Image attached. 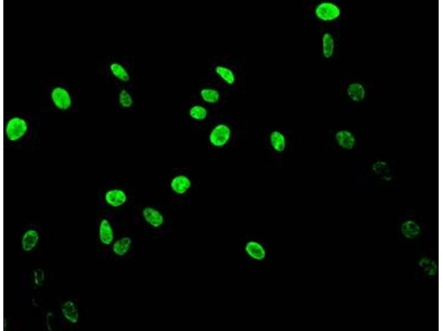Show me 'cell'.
Wrapping results in <instances>:
<instances>
[{"mask_svg":"<svg viewBox=\"0 0 442 331\" xmlns=\"http://www.w3.org/2000/svg\"><path fill=\"white\" fill-rule=\"evenodd\" d=\"M29 125L26 120L14 117L8 120L5 127V134L8 140L16 142L20 140L28 133Z\"/></svg>","mask_w":442,"mask_h":331,"instance_id":"obj_1","label":"cell"},{"mask_svg":"<svg viewBox=\"0 0 442 331\" xmlns=\"http://www.w3.org/2000/svg\"><path fill=\"white\" fill-rule=\"evenodd\" d=\"M232 134V129L229 125L225 123L217 124L209 132L208 140L212 146L221 148L230 142Z\"/></svg>","mask_w":442,"mask_h":331,"instance_id":"obj_2","label":"cell"},{"mask_svg":"<svg viewBox=\"0 0 442 331\" xmlns=\"http://www.w3.org/2000/svg\"><path fill=\"white\" fill-rule=\"evenodd\" d=\"M315 15L323 22H332L340 17L341 10L336 3L331 1L321 2L315 7Z\"/></svg>","mask_w":442,"mask_h":331,"instance_id":"obj_3","label":"cell"},{"mask_svg":"<svg viewBox=\"0 0 442 331\" xmlns=\"http://www.w3.org/2000/svg\"><path fill=\"white\" fill-rule=\"evenodd\" d=\"M142 216L147 224L154 229L161 227L166 221L163 213L157 208L152 207L148 206L143 209Z\"/></svg>","mask_w":442,"mask_h":331,"instance_id":"obj_4","label":"cell"},{"mask_svg":"<svg viewBox=\"0 0 442 331\" xmlns=\"http://www.w3.org/2000/svg\"><path fill=\"white\" fill-rule=\"evenodd\" d=\"M51 98L53 104L60 110H68L72 105V100L69 93L66 89L61 87H57L53 89Z\"/></svg>","mask_w":442,"mask_h":331,"instance_id":"obj_5","label":"cell"},{"mask_svg":"<svg viewBox=\"0 0 442 331\" xmlns=\"http://www.w3.org/2000/svg\"><path fill=\"white\" fill-rule=\"evenodd\" d=\"M193 182L190 178L184 174H178L174 176L170 182V187L174 193L183 195L191 189Z\"/></svg>","mask_w":442,"mask_h":331,"instance_id":"obj_6","label":"cell"},{"mask_svg":"<svg viewBox=\"0 0 442 331\" xmlns=\"http://www.w3.org/2000/svg\"><path fill=\"white\" fill-rule=\"evenodd\" d=\"M104 198L109 206L117 208L127 203L128 195L126 192L122 189H113L106 192Z\"/></svg>","mask_w":442,"mask_h":331,"instance_id":"obj_7","label":"cell"},{"mask_svg":"<svg viewBox=\"0 0 442 331\" xmlns=\"http://www.w3.org/2000/svg\"><path fill=\"white\" fill-rule=\"evenodd\" d=\"M114 231L110 221L107 219L101 221L99 226V239L101 243L106 246H110L114 243Z\"/></svg>","mask_w":442,"mask_h":331,"instance_id":"obj_8","label":"cell"},{"mask_svg":"<svg viewBox=\"0 0 442 331\" xmlns=\"http://www.w3.org/2000/svg\"><path fill=\"white\" fill-rule=\"evenodd\" d=\"M39 240V235L37 231L30 229L26 231L21 240L22 248L24 251L29 252L36 247Z\"/></svg>","mask_w":442,"mask_h":331,"instance_id":"obj_9","label":"cell"},{"mask_svg":"<svg viewBox=\"0 0 442 331\" xmlns=\"http://www.w3.org/2000/svg\"><path fill=\"white\" fill-rule=\"evenodd\" d=\"M269 142L272 149L276 153H283L287 148V138L284 133L277 131V130L271 132L269 136Z\"/></svg>","mask_w":442,"mask_h":331,"instance_id":"obj_10","label":"cell"},{"mask_svg":"<svg viewBox=\"0 0 442 331\" xmlns=\"http://www.w3.org/2000/svg\"><path fill=\"white\" fill-rule=\"evenodd\" d=\"M336 140L339 146L346 150L354 148L356 144L355 138L351 132L342 130L336 134Z\"/></svg>","mask_w":442,"mask_h":331,"instance_id":"obj_11","label":"cell"},{"mask_svg":"<svg viewBox=\"0 0 442 331\" xmlns=\"http://www.w3.org/2000/svg\"><path fill=\"white\" fill-rule=\"evenodd\" d=\"M132 240L129 236H123L116 240L113 245L114 253L118 257H123L130 250Z\"/></svg>","mask_w":442,"mask_h":331,"instance_id":"obj_12","label":"cell"},{"mask_svg":"<svg viewBox=\"0 0 442 331\" xmlns=\"http://www.w3.org/2000/svg\"><path fill=\"white\" fill-rule=\"evenodd\" d=\"M61 313L65 319L70 323L76 324L79 319V313L74 302L67 301L61 306Z\"/></svg>","mask_w":442,"mask_h":331,"instance_id":"obj_13","label":"cell"},{"mask_svg":"<svg viewBox=\"0 0 442 331\" xmlns=\"http://www.w3.org/2000/svg\"><path fill=\"white\" fill-rule=\"evenodd\" d=\"M347 93L348 97L355 102L363 101L366 95V90L363 85L358 83H354L348 85Z\"/></svg>","mask_w":442,"mask_h":331,"instance_id":"obj_14","label":"cell"},{"mask_svg":"<svg viewBox=\"0 0 442 331\" xmlns=\"http://www.w3.org/2000/svg\"><path fill=\"white\" fill-rule=\"evenodd\" d=\"M215 71L218 77L226 84L233 85L235 83L236 75L235 71L230 67L218 65L215 67Z\"/></svg>","mask_w":442,"mask_h":331,"instance_id":"obj_15","label":"cell"},{"mask_svg":"<svg viewBox=\"0 0 442 331\" xmlns=\"http://www.w3.org/2000/svg\"><path fill=\"white\" fill-rule=\"evenodd\" d=\"M200 96L202 100L209 105H215L219 102L221 93L215 88L206 87L201 89Z\"/></svg>","mask_w":442,"mask_h":331,"instance_id":"obj_16","label":"cell"},{"mask_svg":"<svg viewBox=\"0 0 442 331\" xmlns=\"http://www.w3.org/2000/svg\"><path fill=\"white\" fill-rule=\"evenodd\" d=\"M335 40L329 32L324 33L322 37V53L325 59H330L333 55L335 50Z\"/></svg>","mask_w":442,"mask_h":331,"instance_id":"obj_17","label":"cell"},{"mask_svg":"<svg viewBox=\"0 0 442 331\" xmlns=\"http://www.w3.org/2000/svg\"><path fill=\"white\" fill-rule=\"evenodd\" d=\"M401 230L405 238L409 239L416 238L421 232L420 227L416 222L412 221L404 222Z\"/></svg>","mask_w":442,"mask_h":331,"instance_id":"obj_18","label":"cell"},{"mask_svg":"<svg viewBox=\"0 0 442 331\" xmlns=\"http://www.w3.org/2000/svg\"><path fill=\"white\" fill-rule=\"evenodd\" d=\"M111 72L116 78L124 83L130 80V75L125 67L118 62H113L110 66Z\"/></svg>","mask_w":442,"mask_h":331,"instance_id":"obj_19","label":"cell"},{"mask_svg":"<svg viewBox=\"0 0 442 331\" xmlns=\"http://www.w3.org/2000/svg\"><path fill=\"white\" fill-rule=\"evenodd\" d=\"M246 252L250 256L257 260H263L265 257V249L262 246L254 241L248 243L245 247Z\"/></svg>","mask_w":442,"mask_h":331,"instance_id":"obj_20","label":"cell"},{"mask_svg":"<svg viewBox=\"0 0 442 331\" xmlns=\"http://www.w3.org/2000/svg\"><path fill=\"white\" fill-rule=\"evenodd\" d=\"M190 117L196 121H203L206 119L208 115V111L206 107L199 104L192 106L189 110Z\"/></svg>","mask_w":442,"mask_h":331,"instance_id":"obj_21","label":"cell"},{"mask_svg":"<svg viewBox=\"0 0 442 331\" xmlns=\"http://www.w3.org/2000/svg\"><path fill=\"white\" fill-rule=\"evenodd\" d=\"M418 266L421 268L424 274L428 276H435L438 273V266L434 261L430 258H422L418 263Z\"/></svg>","mask_w":442,"mask_h":331,"instance_id":"obj_22","label":"cell"},{"mask_svg":"<svg viewBox=\"0 0 442 331\" xmlns=\"http://www.w3.org/2000/svg\"><path fill=\"white\" fill-rule=\"evenodd\" d=\"M118 102L119 105L124 109L131 108L134 104L133 98L131 93L126 89H122L120 91Z\"/></svg>","mask_w":442,"mask_h":331,"instance_id":"obj_23","label":"cell"},{"mask_svg":"<svg viewBox=\"0 0 442 331\" xmlns=\"http://www.w3.org/2000/svg\"><path fill=\"white\" fill-rule=\"evenodd\" d=\"M45 279V273L42 269H37L33 272L34 283L35 285L41 286Z\"/></svg>","mask_w":442,"mask_h":331,"instance_id":"obj_24","label":"cell"},{"mask_svg":"<svg viewBox=\"0 0 442 331\" xmlns=\"http://www.w3.org/2000/svg\"><path fill=\"white\" fill-rule=\"evenodd\" d=\"M53 316L52 312H48L47 317H46V323L47 326V329L48 331H52L51 325V319L52 317Z\"/></svg>","mask_w":442,"mask_h":331,"instance_id":"obj_25","label":"cell"},{"mask_svg":"<svg viewBox=\"0 0 442 331\" xmlns=\"http://www.w3.org/2000/svg\"><path fill=\"white\" fill-rule=\"evenodd\" d=\"M6 324H7L6 320V319H4V329H6V325H7Z\"/></svg>","mask_w":442,"mask_h":331,"instance_id":"obj_26","label":"cell"}]
</instances>
